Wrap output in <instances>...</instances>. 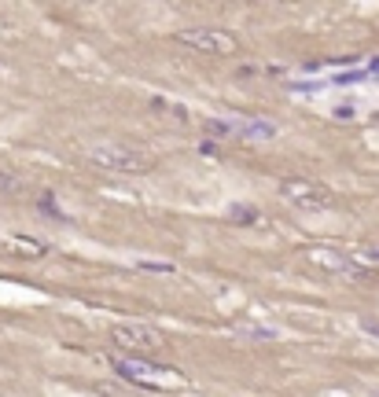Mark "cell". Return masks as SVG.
<instances>
[{"label": "cell", "instance_id": "obj_1", "mask_svg": "<svg viewBox=\"0 0 379 397\" xmlns=\"http://www.w3.org/2000/svg\"><path fill=\"white\" fill-rule=\"evenodd\" d=\"M89 162L100 166L103 173H129V176L151 169V159L133 151L129 144H96V147H89Z\"/></svg>", "mask_w": 379, "mask_h": 397}, {"label": "cell", "instance_id": "obj_2", "mask_svg": "<svg viewBox=\"0 0 379 397\" xmlns=\"http://www.w3.org/2000/svg\"><path fill=\"white\" fill-rule=\"evenodd\" d=\"M177 41L192 52L203 55H233L236 52V37L233 33H221V30H210V26H192V30H181Z\"/></svg>", "mask_w": 379, "mask_h": 397}, {"label": "cell", "instance_id": "obj_3", "mask_svg": "<svg viewBox=\"0 0 379 397\" xmlns=\"http://www.w3.org/2000/svg\"><path fill=\"white\" fill-rule=\"evenodd\" d=\"M280 195L291 206H302V210H328V203H331V195L321 184L302 181V176H287V181H280Z\"/></svg>", "mask_w": 379, "mask_h": 397}, {"label": "cell", "instance_id": "obj_4", "mask_svg": "<svg viewBox=\"0 0 379 397\" xmlns=\"http://www.w3.org/2000/svg\"><path fill=\"white\" fill-rule=\"evenodd\" d=\"M313 261L321 265V269H328V272H335V276H346V280H365V276H372V269L368 265H361L353 254H335V250H317V254H309Z\"/></svg>", "mask_w": 379, "mask_h": 397}, {"label": "cell", "instance_id": "obj_5", "mask_svg": "<svg viewBox=\"0 0 379 397\" xmlns=\"http://www.w3.org/2000/svg\"><path fill=\"white\" fill-rule=\"evenodd\" d=\"M111 342L122 346V349H129V353H144V349H151V346H162V335H159V331H151V327L129 324V327H114L111 331Z\"/></svg>", "mask_w": 379, "mask_h": 397}, {"label": "cell", "instance_id": "obj_6", "mask_svg": "<svg viewBox=\"0 0 379 397\" xmlns=\"http://www.w3.org/2000/svg\"><path fill=\"white\" fill-rule=\"evenodd\" d=\"M114 371L137 386H151V375H177L170 364H147V361H114Z\"/></svg>", "mask_w": 379, "mask_h": 397}, {"label": "cell", "instance_id": "obj_7", "mask_svg": "<svg viewBox=\"0 0 379 397\" xmlns=\"http://www.w3.org/2000/svg\"><path fill=\"white\" fill-rule=\"evenodd\" d=\"M4 250L8 254H26V258H37V254H45L48 247L41 239H23V235H15V239H8L4 243Z\"/></svg>", "mask_w": 379, "mask_h": 397}, {"label": "cell", "instance_id": "obj_8", "mask_svg": "<svg viewBox=\"0 0 379 397\" xmlns=\"http://www.w3.org/2000/svg\"><path fill=\"white\" fill-rule=\"evenodd\" d=\"M18 188H23V181L15 173H0V191H18Z\"/></svg>", "mask_w": 379, "mask_h": 397}, {"label": "cell", "instance_id": "obj_9", "mask_svg": "<svg viewBox=\"0 0 379 397\" xmlns=\"http://www.w3.org/2000/svg\"><path fill=\"white\" fill-rule=\"evenodd\" d=\"M357 261H368V265H379V247H365L361 254H353Z\"/></svg>", "mask_w": 379, "mask_h": 397}, {"label": "cell", "instance_id": "obj_10", "mask_svg": "<svg viewBox=\"0 0 379 397\" xmlns=\"http://www.w3.org/2000/svg\"><path fill=\"white\" fill-rule=\"evenodd\" d=\"M228 217H236V221H255V210H233Z\"/></svg>", "mask_w": 379, "mask_h": 397}, {"label": "cell", "instance_id": "obj_11", "mask_svg": "<svg viewBox=\"0 0 379 397\" xmlns=\"http://www.w3.org/2000/svg\"><path fill=\"white\" fill-rule=\"evenodd\" d=\"M365 331H368V335H379V324L375 320H365Z\"/></svg>", "mask_w": 379, "mask_h": 397}, {"label": "cell", "instance_id": "obj_12", "mask_svg": "<svg viewBox=\"0 0 379 397\" xmlns=\"http://www.w3.org/2000/svg\"><path fill=\"white\" fill-rule=\"evenodd\" d=\"M375 397H379V393H375Z\"/></svg>", "mask_w": 379, "mask_h": 397}]
</instances>
